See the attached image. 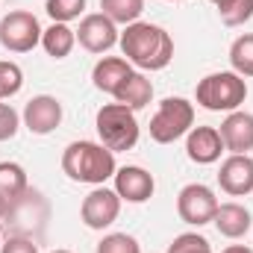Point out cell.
I'll list each match as a JSON object with an SVG mask.
<instances>
[{
	"instance_id": "1",
	"label": "cell",
	"mask_w": 253,
	"mask_h": 253,
	"mask_svg": "<svg viewBox=\"0 0 253 253\" xmlns=\"http://www.w3.org/2000/svg\"><path fill=\"white\" fill-rule=\"evenodd\" d=\"M118 44L124 50L126 62L141 71H162L174 59V39L156 24H144V21L126 24Z\"/></svg>"
},
{
	"instance_id": "2",
	"label": "cell",
	"mask_w": 253,
	"mask_h": 253,
	"mask_svg": "<svg viewBox=\"0 0 253 253\" xmlns=\"http://www.w3.org/2000/svg\"><path fill=\"white\" fill-rule=\"evenodd\" d=\"M62 171L74 183L103 186L109 177H115V153L97 141H71L62 153Z\"/></svg>"
},
{
	"instance_id": "3",
	"label": "cell",
	"mask_w": 253,
	"mask_h": 253,
	"mask_svg": "<svg viewBox=\"0 0 253 253\" xmlns=\"http://www.w3.org/2000/svg\"><path fill=\"white\" fill-rule=\"evenodd\" d=\"M248 97V83L236 71H218L197 83V103L209 112H236Z\"/></svg>"
},
{
	"instance_id": "4",
	"label": "cell",
	"mask_w": 253,
	"mask_h": 253,
	"mask_svg": "<svg viewBox=\"0 0 253 253\" xmlns=\"http://www.w3.org/2000/svg\"><path fill=\"white\" fill-rule=\"evenodd\" d=\"M97 135H100V144L109 147L112 153H121V150H132L135 141H138V121H135V112L124 106V103H106L97 109Z\"/></svg>"
},
{
	"instance_id": "5",
	"label": "cell",
	"mask_w": 253,
	"mask_h": 253,
	"mask_svg": "<svg viewBox=\"0 0 253 253\" xmlns=\"http://www.w3.org/2000/svg\"><path fill=\"white\" fill-rule=\"evenodd\" d=\"M50 209H47V200L39 194L36 189H27L21 197H15L6 209V236H39L44 230V221H47Z\"/></svg>"
},
{
	"instance_id": "6",
	"label": "cell",
	"mask_w": 253,
	"mask_h": 253,
	"mask_svg": "<svg viewBox=\"0 0 253 253\" xmlns=\"http://www.w3.org/2000/svg\"><path fill=\"white\" fill-rule=\"evenodd\" d=\"M194 124V106L186 97H165L150 118V138L159 144H171L180 135H186Z\"/></svg>"
},
{
	"instance_id": "7",
	"label": "cell",
	"mask_w": 253,
	"mask_h": 253,
	"mask_svg": "<svg viewBox=\"0 0 253 253\" xmlns=\"http://www.w3.org/2000/svg\"><path fill=\"white\" fill-rule=\"evenodd\" d=\"M42 33L44 30H42L39 18L27 9H15L0 18V44L9 53H30L42 42Z\"/></svg>"
},
{
	"instance_id": "8",
	"label": "cell",
	"mask_w": 253,
	"mask_h": 253,
	"mask_svg": "<svg viewBox=\"0 0 253 253\" xmlns=\"http://www.w3.org/2000/svg\"><path fill=\"white\" fill-rule=\"evenodd\" d=\"M177 212H180V218L186 224H191V227L212 224V218L218 212V197H215V191L209 189V186L191 183L177 197Z\"/></svg>"
},
{
	"instance_id": "9",
	"label": "cell",
	"mask_w": 253,
	"mask_h": 253,
	"mask_svg": "<svg viewBox=\"0 0 253 253\" xmlns=\"http://www.w3.org/2000/svg\"><path fill=\"white\" fill-rule=\"evenodd\" d=\"M118 212H121V197H118V191L106 189V186H97L94 191H88L80 206L83 224L88 230H106L109 224H115Z\"/></svg>"
},
{
	"instance_id": "10",
	"label": "cell",
	"mask_w": 253,
	"mask_h": 253,
	"mask_svg": "<svg viewBox=\"0 0 253 253\" xmlns=\"http://www.w3.org/2000/svg\"><path fill=\"white\" fill-rule=\"evenodd\" d=\"M77 33V42H80V47H85L88 53H106L109 47H115L118 44V27H115V21H109L103 12H94V15H85L83 21H80V30H74Z\"/></svg>"
},
{
	"instance_id": "11",
	"label": "cell",
	"mask_w": 253,
	"mask_h": 253,
	"mask_svg": "<svg viewBox=\"0 0 253 253\" xmlns=\"http://www.w3.org/2000/svg\"><path fill=\"white\" fill-rule=\"evenodd\" d=\"M218 186L233 194V197H245L253 191V159L248 153H233L230 159L221 162L218 171Z\"/></svg>"
},
{
	"instance_id": "12",
	"label": "cell",
	"mask_w": 253,
	"mask_h": 253,
	"mask_svg": "<svg viewBox=\"0 0 253 253\" xmlns=\"http://www.w3.org/2000/svg\"><path fill=\"white\" fill-rule=\"evenodd\" d=\"M62 124V103L50 94H39L24 106V126L36 135H47Z\"/></svg>"
},
{
	"instance_id": "13",
	"label": "cell",
	"mask_w": 253,
	"mask_h": 253,
	"mask_svg": "<svg viewBox=\"0 0 253 253\" xmlns=\"http://www.w3.org/2000/svg\"><path fill=\"white\" fill-rule=\"evenodd\" d=\"M153 174L138 168V165H126V168H118L115 171V191L118 197L126 200V203H144L153 197Z\"/></svg>"
},
{
	"instance_id": "14",
	"label": "cell",
	"mask_w": 253,
	"mask_h": 253,
	"mask_svg": "<svg viewBox=\"0 0 253 253\" xmlns=\"http://www.w3.org/2000/svg\"><path fill=\"white\" fill-rule=\"evenodd\" d=\"M224 138L215 126H191L189 129V138H186V153H189L191 162L197 165H212L221 159L224 153Z\"/></svg>"
},
{
	"instance_id": "15",
	"label": "cell",
	"mask_w": 253,
	"mask_h": 253,
	"mask_svg": "<svg viewBox=\"0 0 253 253\" xmlns=\"http://www.w3.org/2000/svg\"><path fill=\"white\" fill-rule=\"evenodd\" d=\"M221 138H224V147L230 153H248L253 150V115L251 112H230L221 124Z\"/></svg>"
},
{
	"instance_id": "16",
	"label": "cell",
	"mask_w": 253,
	"mask_h": 253,
	"mask_svg": "<svg viewBox=\"0 0 253 253\" xmlns=\"http://www.w3.org/2000/svg\"><path fill=\"white\" fill-rule=\"evenodd\" d=\"M129 74H132V65L126 62L124 56H103L100 62L94 65V71H91V83H94L97 91L115 94L126 83Z\"/></svg>"
},
{
	"instance_id": "17",
	"label": "cell",
	"mask_w": 253,
	"mask_h": 253,
	"mask_svg": "<svg viewBox=\"0 0 253 253\" xmlns=\"http://www.w3.org/2000/svg\"><path fill=\"white\" fill-rule=\"evenodd\" d=\"M212 224H215V230L221 236L242 239L253 227V218H251V212H248V206H242V203H218V212H215Z\"/></svg>"
},
{
	"instance_id": "18",
	"label": "cell",
	"mask_w": 253,
	"mask_h": 253,
	"mask_svg": "<svg viewBox=\"0 0 253 253\" xmlns=\"http://www.w3.org/2000/svg\"><path fill=\"white\" fill-rule=\"evenodd\" d=\"M115 97V103H124V106H129L132 112L135 109H144L147 103H150V97H153V85H150V80L144 77V74H129L126 77V83L112 94Z\"/></svg>"
},
{
	"instance_id": "19",
	"label": "cell",
	"mask_w": 253,
	"mask_h": 253,
	"mask_svg": "<svg viewBox=\"0 0 253 253\" xmlns=\"http://www.w3.org/2000/svg\"><path fill=\"white\" fill-rule=\"evenodd\" d=\"M77 44V33L68 27V24H50L44 33H42V47L47 50V56L53 59H65Z\"/></svg>"
},
{
	"instance_id": "20",
	"label": "cell",
	"mask_w": 253,
	"mask_h": 253,
	"mask_svg": "<svg viewBox=\"0 0 253 253\" xmlns=\"http://www.w3.org/2000/svg\"><path fill=\"white\" fill-rule=\"evenodd\" d=\"M27 189H30L27 171L18 162H0V194L12 203L15 197H21Z\"/></svg>"
},
{
	"instance_id": "21",
	"label": "cell",
	"mask_w": 253,
	"mask_h": 253,
	"mask_svg": "<svg viewBox=\"0 0 253 253\" xmlns=\"http://www.w3.org/2000/svg\"><path fill=\"white\" fill-rule=\"evenodd\" d=\"M100 9L115 24H135L144 12V0H100Z\"/></svg>"
},
{
	"instance_id": "22",
	"label": "cell",
	"mask_w": 253,
	"mask_h": 253,
	"mask_svg": "<svg viewBox=\"0 0 253 253\" xmlns=\"http://www.w3.org/2000/svg\"><path fill=\"white\" fill-rule=\"evenodd\" d=\"M230 65L239 77H253V33H245L230 47Z\"/></svg>"
},
{
	"instance_id": "23",
	"label": "cell",
	"mask_w": 253,
	"mask_h": 253,
	"mask_svg": "<svg viewBox=\"0 0 253 253\" xmlns=\"http://www.w3.org/2000/svg\"><path fill=\"white\" fill-rule=\"evenodd\" d=\"M218 15L227 27H242L253 18V0H218Z\"/></svg>"
},
{
	"instance_id": "24",
	"label": "cell",
	"mask_w": 253,
	"mask_h": 253,
	"mask_svg": "<svg viewBox=\"0 0 253 253\" xmlns=\"http://www.w3.org/2000/svg\"><path fill=\"white\" fill-rule=\"evenodd\" d=\"M44 9L53 18V24H68L85 12V0H47Z\"/></svg>"
},
{
	"instance_id": "25",
	"label": "cell",
	"mask_w": 253,
	"mask_h": 253,
	"mask_svg": "<svg viewBox=\"0 0 253 253\" xmlns=\"http://www.w3.org/2000/svg\"><path fill=\"white\" fill-rule=\"evenodd\" d=\"M24 85V71L9 59H0V100L18 94Z\"/></svg>"
},
{
	"instance_id": "26",
	"label": "cell",
	"mask_w": 253,
	"mask_h": 253,
	"mask_svg": "<svg viewBox=\"0 0 253 253\" xmlns=\"http://www.w3.org/2000/svg\"><path fill=\"white\" fill-rule=\"evenodd\" d=\"M97 253H141V245L126 233H109L97 245Z\"/></svg>"
},
{
	"instance_id": "27",
	"label": "cell",
	"mask_w": 253,
	"mask_h": 253,
	"mask_svg": "<svg viewBox=\"0 0 253 253\" xmlns=\"http://www.w3.org/2000/svg\"><path fill=\"white\" fill-rule=\"evenodd\" d=\"M168 253H212V248H209V242H206L203 236H197V233H183V236H177V239L171 242Z\"/></svg>"
},
{
	"instance_id": "28",
	"label": "cell",
	"mask_w": 253,
	"mask_h": 253,
	"mask_svg": "<svg viewBox=\"0 0 253 253\" xmlns=\"http://www.w3.org/2000/svg\"><path fill=\"white\" fill-rule=\"evenodd\" d=\"M18 126H21V118H18V112H15L9 103H0V141L12 138V135L18 132Z\"/></svg>"
},
{
	"instance_id": "29",
	"label": "cell",
	"mask_w": 253,
	"mask_h": 253,
	"mask_svg": "<svg viewBox=\"0 0 253 253\" xmlns=\"http://www.w3.org/2000/svg\"><path fill=\"white\" fill-rule=\"evenodd\" d=\"M0 253H39V245L27 236H6V245H0Z\"/></svg>"
},
{
	"instance_id": "30",
	"label": "cell",
	"mask_w": 253,
	"mask_h": 253,
	"mask_svg": "<svg viewBox=\"0 0 253 253\" xmlns=\"http://www.w3.org/2000/svg\"><path fill=\"white\" fill-rule=\"evenodd\" d=\"M221 253H253L251 248H245V245H230V248H224Z\"/></svg>"
},
{
	"instance_id": "31",
	"label": "cell",
	"mask_w": 253,
	"mask_h": 253,
	"mask_svg": "<svg viewBox=\"0 0 253 253\" xmlns=\"http://www.w3.org/2000/svg\"><path fill=\"white\" fill-rule=\"evenodd\" d=\"M6 209H9V200H6V197H3V194H0V221H3V218H6Z\"/></svg>"
},
{
	"instance_id": "32",
	"label": "cell",
	"mask_w": 253,
	"mask_h": 253,
	"mask_svg": "<svg viewBox=\"0 0 253 253\" xmlns=\"http://www.w3.org/2000/svg\"><path fill=\"white\" fill-rule=\"evenodd\" d=\"M53 253H71V251H53Z\"/></svg>"
},
{
	"instance_id": "33",
	"label": "cell",
	"mask_w": 253,
	"mask_h": 253,
	"mask_svg": "<svg viewBox=\"0 0 253 253\" xmlns=\"http://www.w3.org/2000/svg\"><path fill=\"white\" fill-rule=\"evenodd\" d=\"M171 3H183V0H171Z\"/></svg>"
},
{
	"instance_id": "34",
	"label": "cell",
	"mask_w": 253,
	"mask_h": 253,
	"mask_svg": "<svg viewBox=\"0 0 253 253\" xmlns=\"http://www.w3.org/2000/svg\"><path fill=\"white\" fill-rule=\"evenodd\" d=\"M212 3H218V0H212Z\"/></svg>"
}]
</instances>
